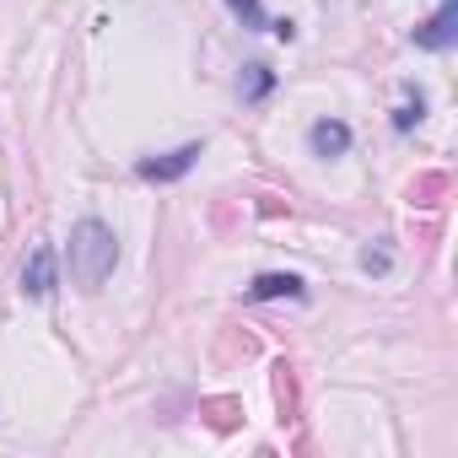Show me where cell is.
I'll return each mask as SVG.
<instances>
[{
  "mask_svg": "<svg viewBox=\"0 0 458 458\" xmlns=\"http://www.w3.org/2000/svg\"><path fill=\"white\" fill-rule=\"evenodd\" d=\"M308 146H313V157H345L351 151V130L340 119H318L308 130Z\"/></svg>",
  "mask_w": 458,
  "mask_h": 458,
  "instance_id": "cell-5",
  "label": "cell"
},
{
  "mask_svg": "<svg viewBox=\"0 0 458 458\" xmlns=\"http://www.w3.org/2000/svg\"><path fill=\"white\" fill-rule=\"evenodd\" d=\"M226 6H233V12L243 17V28H270V17H265L259 0H226Z\"/></svg>",
  "mask_w": 458,
  "mask_h": 458,
  "instance_id": "cell-7",
  "label": "cell"
},
{
  "mask_svg": "<svg viewBox=\"0 0 458 458\" xmlns=\"http://www.w3.org/2000/svg\"><path fill=\"white\" fill-rule=\"evenodd\" d=\"M361 265H367V270H388V254H383V249H377V254L367 249V254H361Z\"/></svg>",
  "mask_w": 458,
  "mask_h": 458,
  "instance_id": "cell-10",
  "label": "cell"
},
{
  "mask_svg": "<svg viewBox=\"0 0 458 458\" xmlns=\"http://www.w3.org/2000/svg\"><path fill=\"white\" fill-rule=\"evenodd\" d=\"M415 119H420V98H415V103H404V108H399V114H394V124H399V130H410V124H415Z\"/></svg>",
  "mask_w": 458,
  "mask_h": 458,
  "instance_id": "cell-9",
  "label": "cell"
},
{
  "mask_svg": "<svg viewBox=\"0 0 458 458\" xmlns=\"http://www.w3.org/2000/svg\"><path fill=\"white\" fill-rule=\"evenodd\" d=\"M114 265H119V238L108 233L98 216L76 221V226H71V281H76L81 292H98V286L114 276Z\"/></svg>",
  "mask_w": 458,
  "mask_h": 458,
  "instance_id": "cell-1",
  "label": "cell"
},
{
  "mask_svg": "<svg viewBox=\"0 0 458 458\" xmlns=\"http://www.w3.org/2000/svg\"><path fill=\"white\" fill-rule=\"evenodd\" d=\"M243 297H249V302H270V297H308V286H302L297 276H259V281H249V286H243Z\"/></svg>",
  "mask_w": 458,
  "mask_h": 458,
  "instance_id": "cell-6",
  "label": "cell"
},
{
  "mask_svg": "<svg viewBox=\"0 0 458 458\" xmlns=\"http://www.w3.org/2000/svg\"><path fill=\"white\" fill-rule=\"evenodd\" d=\"M55 276H60L55 249H33L28 265H22V292H28V297H49V292H55Z\"/></svg>",
  "mask_w": 458,
  "mask_h": 458,
  "instance_id": "cell-3",
  "label": "cell"
},
{
  "mask_svg": "<svg viewBox=\"0 0 458 458\" xmlns=\"http://www.w3.org/2000/svg\"><path fill=\"white\" fill-rule=\"evenodd\" d=\"M194 162H199V146H178V151H167V157L140 162V178H146V183H178Z\"/></svg>",
  "mask_w": 458,
  "mask_h": 458,
  "instance_id": "cell-2",
  "label": "cell"
},
{
  "mask_svg": "<svg viewBox=\"0 0 458 458\" xmlns=\"http://www.w3.org/2000/svg\"><path fill=\"white\" fill-rule=\"evenodd\" d=\"M453 38H458V0H442V12L426 28H415V44L420 49H447Z\"/></svg>",
  "mask_w": 458,
  "mask_h": 458,
  "instance_id": "cell-4",
  "label": "cell"
},
{
  "mask_svg": "<svg viewBox=\"0 0 458 458\" xmlns=\"http://www.w3.org/2000/svg\"><path fill=\"white\" fill-rule=\"evenodd\" d=\"M270 81H276V76H270V65H249V87H243V92H249V103H259V98L270 92Z\"/></svg>",
  "mask_w": 458,
  "mask_h": 458,
  "instance_id": "cell-8",
  "label": "cell"
}]
</instances>
